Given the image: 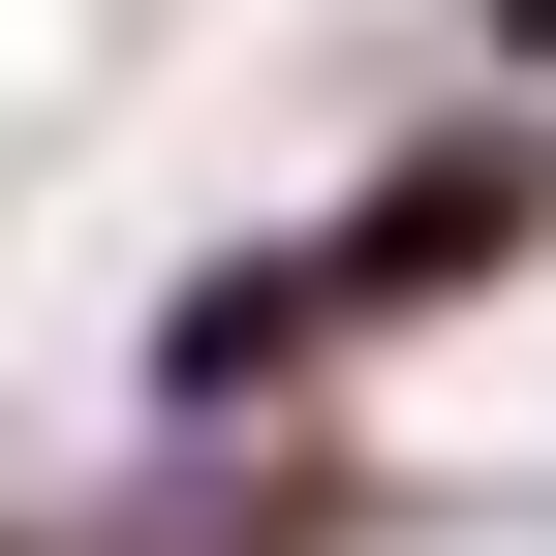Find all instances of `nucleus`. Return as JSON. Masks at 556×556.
<instances>
[{
	"label": "nucleus",
	"instance_id": "obj_1",
	"mask_svg": "<svg viewBox=\"0 0 556 556\" xmlns=\"http://www.w3.org/2000/svg\"><path fill=\"white\" fill-rule=\"evenodd\" d=\"M526 217H556V155H526V124H495V155H402L371 217H340V309H433V278H495Z\"/></svg>",
	"mask_w": 556,
	"mask_h": 556
},
{
	"label": "nucleus",
	"instance_id": "obj_2",
	"mask_svg": "<svg viewBox=\"0 0 556 556\" xmlns=\"http://www.w3.org/2000/svg\"><path fill=\"white\" fill-rule=\"evenodd\" d=\"M309 309H340V248H248V278H186V309H155V402H186V433H248V402L309 371Z\"/></svg>",
	"mask_w": 556,
	"mask_h": 556
},
{
	"label": "nucleus",
	"instance_id": "obj_3",
	"mask_svg": "<svg viewBox=\"0 0 556 556\" xmlns=\"http://www.w3.org/2000/svg\"><path fill=\"white\" fill-rule=\"evenodd\" d=\"M495 62H556V0H495Z\"/></svg>",
	"mask_w": 556,
	"mask_h": 556
}]
</instances>
